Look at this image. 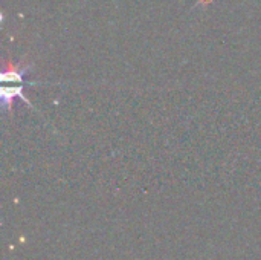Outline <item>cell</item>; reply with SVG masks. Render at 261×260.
Here are the masks:
<instances>
[{"mask_svg":"<svg viewBox=\"0 0 261 260\" xmlns=\"http://www.w3.org/2000/svg\"><path fill=\"white\" fill-rule=\"evenodd\" d=\"M29 70V66H15L12 63H8L5 66V69L2 70L0 74V80L3 84H8V83H17V84H23L24 81V74Z\"/></svg>","mask_w":261,"mask_h":260,"instance_id":"obj_1","label":"cell"},{"mask_svg":"<svg viewBox=\"0 0 261 260\" xmlns=\"http://www.w3.org/2000/svg\"><path fill=\"white\" fill-rule=\"evenodd\" d=\"M2 95V103L5 109H11L12 107V101L15 98H20L21 101H24L26 104H29V100L24 95V86L23 84H17V86H3L0 90Z\"/></svg>","mask_w":261,"mask_h":260,"instance_id":"obj_2","label":"cell"}]
</instances>
